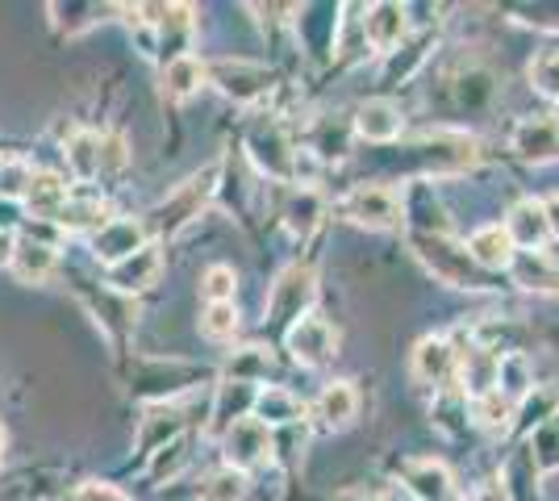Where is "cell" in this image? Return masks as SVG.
Returning <instances> with one entry per match:
<instances>
[{"instance_id": "d6986e66", "label": "cell", "mask_w": 559, "mask_h": 501, "mask_svg": "<svg viewBox=\"0 0 559 501\" xmlns=\"http://www.w3.org/2000/svg\"><path fill=\"white\" fill-rule=\"evenodd\" d=\"M255 418L263 427H272V422H297V418H301V402H297L288 389L267 384L263 393H255Z\"/></svg>"}, {"instance_id": "30bf717a", "label": "cell", "mask_w": 559, "mask_h": 501, "mask_svg": "<svg viewBox=\"0 0 559 501\" xmlns=\"http://www.w3.org/2000/svg\"><path fill=\"white\" fill-rule=\"evenodd\" d=\"M506 235H510L513 247L538 251V247H543V239L551 235L543 201H518V205H513V214H510V226H506Z\"/></svg>"}, {"instance_id": "cb8c5ba5", "label": "cell", "mask_w": 559, "mask_h": 501, "mask_svg": "<svg viewBox=\"0 0 559 501\" xmlns=\"http://www.w3.org/2000/svg\"><path fill=\"white\" fill-rule=\"evenodd\" d=\"M201 501H247V477L238 468H217L201 480Z\"/></svg>"}, {"instance_id": "5b68a950", "label": "cell", "mask_w": 559, "mask_h": 501, "mask_svg": "<svg viewBox=\"0 0 559 501\" xmlns=\"http://www.w3.org/2000/svg\"><path fill=\"white\" fill-rule=\"evenodd\" d=\"M272 452V430L263 427L259 418H238L230 430H226V460L230 468H251L263 455Z\"/></svg>"}, {"instance_id": "5bb4252c", "label": "cell", "mask_w": 559, "mask_h": 501, "mask_svg": "<svg viewBox=\"0 0 559 501\" xmlns=\"http://www.w3.org/2000/svg\"><path fill=\"white\" fill-rule=\"evenodd\" d=\"M513 255L518 251H513L510 235L501 226H485V230H476L472 242H467V260L480 263V267H510Z\"/></svg>"}, {"instance_id": "74e56055", "label": "cell", "mask_w": 559, "mask_h": 501, "mask_svg": "<svg viewBox=\"0 0 559 501\" xmlns=\"http://www.w3.org/2000/svg\"><path fill=\"white\" fill-rule=\"evenodd\" d=\"M393 501H418V498H409V493H393Z\"/></svg>"}, {"instance_id": "8992f818", "label": "cell", "mask_w": 559, "mask_h": 501, "mask_svg": "<svg viewBox=\"0 0 559 501\" xmlns=\"http://www.w3.org/2000/svg\"><path fill=\"white\" fill-rule=\"evenodd\" d=\"M142 239H146V226H142V222H134V217H117V222L100 226V230L93 235V251L114 267V263L130 260L134 251H142V247H146Z\"/></svg>"}, {"instance_id": "44dd1931", "label": "cell", "mask_w": 559, "mask_h": 501, "mask_svg": "<svg viewBox=\"0 0 559 501\" xmlns=\"http://www.w3.org/2000/svg\"><path fill=\"white\" fill-rule=\"evenodd\" d=\"M251 146H255V159L267 167L272 176H288V171H293V159H288V143H284V134H280L276 126H267V130H255Z\"/></svg>"}, {"instance_id": "277c9868", "label": "cell", "mask_w": 559, "mask_h": 501, "mask_svg": "<svg viewBox=\"0 0 559 501\" xmlns=\"http://www.w3.org/2000/svg\"><path fill=\"white\" fill-rule=\"evenodd\" d=\"M334 347H338V334L322 318H301L297 326H288V351L305 368H322L334 356Z\"/></svg>"}, {"instance_id": "9c48e42d", "label": "cell", "mask_w": 559, "mask_h": 501, "mask_svg": "<svg viewBox=\"0 0 559 501\" xmlns=\"http://www.w3.org/2000/svg\"><path fill=\"white\" fill-rule=\"evenodd\" d=\"M13 276L22 281V285H43L50 272H55V247L43 239H17L13 242Z\"/></svg>"}, {"instance_id": "ba28073f", "label": "cell", "mask_w": 559, "mask_h": 501, "mask_svg": "<svg viewBox=\"0 0 559 501\" xmlns=\"http://www.w3.org/2000/svg\"><path fill=\"white\" fill-rule=\"evenodd\" d=\"M159 267H164V255H159V247H142V251H134L130 260H121L109 267V281H114L117 288H126V293H139V288L155 285L159 281Z\"/></svg>"}, {"instance_id": "9a60e30c", "label": "cell", "mask_w": 559, "mask_h": 501, "mask_svg": "<svg viewBox=\"0 0 559 501\" xmlns=\"http://www.w3.org/2000/svg\"><path fill=\"white\" fill-rule=\"evenodd\" d=\"M25 205H29V214L38 217H59L63 205H68V184L55 171H34V180L25 189Z\"/></svg>"}, {"instance_id": "52a82bcc", "label": "cell", "mask_w": 559, "mask_h": 501, "mask_svg": "<svg viewBox=\"0 0 559 501\" xmlns=\"http://www.w3.org/2000/svg\"><path fill=\"white\" fill-rule=\"evenodd\" d=\"M513 151L526 164H551L559 155V126L551 118H526L513 130Z\"/></svg>"}, {"instance_id": "83f0119b", "label": "cell", "mask_w": 559, "mask_h": 501, "mask_svg": "<svg viewBox=\"0 0 559 501\" xmlns=\"http://www.w3.org/2000/svg\"><path fill=\"white\" fill-rule=\"evenodd\" d=\"M234 267H226V263H217V267H210L205 272V281H201V293L210 297V306H222V301H234Z\"/></svg>"}, {"instance_id": "8d00e7d4", "label": "cell", "mask_w": 559, "mask_h": 501, "mask_svg": "<svg viewBox=\"0 0 559 501\" xmlns=\"http://www.w3.org/2000/svg\"><path fill=\"white\" fill-rule=\"evenodd\" d=\"M4 443H9V439H4V427H0V460H4Z\"/></svg>"}, {"instance_id": "7c38bea8", "label": "cell", "mask_w": 559, "mask_h": 501, "mask_svg": "<svg viewBox=\"0 0 559 501\" xmlns=\"http://www.w3.org/2000/svg\"><path fill=\"white\" fill-rule=\"evenodd\" d=\"M405 493L418 501H447V493H451V477H447L443 464L418 460V464L405 468Z\"/></svg>"}, {"instance_id": "e575fe53", "label": "cell", "mask_w": 559, "mask_h": 501, "mask_svg": "<svg viewBox=\"0 0 559 501\" xmlns=\"http://www.w3.org/2000/svg\"><path fill=\"white\" fill-rule=\"evenodd\" d=\"M543 210H547V226H551V235H559V196L543 201Z\"/></svg>"}, {"instance_id": "4316f807", "label": "cell", "mask_w": 559, "mask_h": 501, "mask_svg": "<svg viewBox=\"0 0 559 501\" xmlns=\"http://www.w3.org/2000/svg\"><path fill=\"white\" fill-rule=\"evenodd\" d=\"M531 84L543 96L559 100V50H543L535 63H531Z\"/></svg>"}, {"instance_id": "3957f363", "label": "cell", "mask_w": 559, "mask_h": 501, "mask_svg": "<svg viewBox=\"0 0 559 501\" xmlns=\"http://www.w3.org/2000/svg\"><path fill=\"white\" fill-rule=\"evenodd\" d=\"M343 214L355 222V226H368V230H389L401 217V201H396L389 189H376V184H364L355 189L343 201Z\"/></svg>"}, {"instance_id": "4dcf8cb0", "label": "cell", "mask_w": 559, "mask_h": 501, "mask_svg": "<svg viewBox=\"0 0 559 501\" xmlns=\"http://www.w3.org/2000/svg\"><path fill=\"white\" fill-rule=\"evenodd\" d=\"M121 164H126V143L117 134H100V176L117 171Z\"/></svg>"}, {"instance_id": "ffe728a7", "label": "cell", "mask_w": 559, "mask_h": 501, "mask_svg": "<svg viewBox=\"0 0 559 501\" xmlns=\"http://www.w3.org/2000/svg\"><path fill=\"white\" fill-rule=\"evenodd\" d=\"M318 217H322V196H318V192H313V189L288 192L284 222H288V230H293V235H309V230L318 226Z\"/></svg>"}, {"instance_id": "603a6c76", "label": "cell", "mask_w": 559, "mask_h": 501, "mask_svg": "<svg viewBox=\"0 0 559 501\" xmlns=\"http://www.w3.org/2000/svg\"><path fill=\"white\" fill-rule=\"evenodd\" d=\"M531 368H526V356H518V351H510V356L497 359V393H506L510 402H518V397H526L531 393Z\"/></svg>"}, {"instance_id": "d6a6232c", "label": "cell", "mask_w": 559, "mask_h": 501, "mask_svg": "<svg viewBox=\"0 0 559 501\" xmlns=\"http://www.w3.org/2000/svg\"><path fill=\"white\" fill-rule=\"evenodd\" d=\"M180 460H185V448H180V443H171V448H159V452H155V477H164V473H176V468H180Z\"/></svg>"}, {"instance_id": "d4e9b609", "label": "cell", "mask_w": 559, "mask_h": 501, "mask_svg": "<svg viewBox=\"0 0 559 501\" xmlns=\"http://www.w3.org/2000/svg\"><path fill=\"white\" fill-rule=\"evenodd\" d=\"M34 180V167L22 155H0V196L4 201H25V189Z\"/></svg>"}, {"instance_id": "d590c367", "label": "cell", "mask_w": 559, "mask_h": 501, "mask_svg": "<svg viewBox=\"0 0 559 501\" xmlns=\"http://www.w3.org/2000/svg\"><path fill=\"white\" fill-rule=\"evenodd\" d=\"M13 260V235L9 230H0V263Z\"/></svg>"}, {"instance_id": "7402d4cb", "label": "cell", "mask_w": 559, "mask_h": 501, "mask_svg": "<svg viewBox=\"0 0 559 501\" xmlns=\"http://www.w3.org/2000/svg\"><path fill=\"white\" fill-rule=\"evenodd\" d=\"M68 164L80 180H96L100 176V134L84 130L68 143Z\"/></svg>"}, {"instance_id": "8fae6325", "label": "cell", "mask_w": 559, "mask_h": 501, "mask_svg": "<svg viewBox=\"0 0 559 501\" xmlns=\"http://www.w3.org/2000/svg\"><path fill=\"white\" fill-rule=\"evenodd\" d=\"M455 372V351L447 338H421L414 351V377L421 384H447Z\"/></svg>"}, {"instance_id": "7a4b0ae2", "label": "cell", "mask_w": 559, "mask_h": 501, "mask_svg": "<svg viewBox=\"0 0 559 501\" xmlns=\"http://www.w3.org/2000/svg\"><path fill=\"white\" fill-rule=\"evenodd\" d=\"M309 301H313V272L301 267V263H293V267H284L276 276L272 297H267V313H272V322L297 326L301 313L309 310Z\"/></svg>"}, {"instance_id": "e0dca14e", "label": "cell", "mask_w": 559, "mask_h": 501, "mask_svg": "<svg viewBox=\"0 0 559 501\" xmlns=\"http://www.w3.org/2000/svg\"><path fill=\"white\" fill-rule=\"evenodd\" d=\"M355 409H359V393H355L347 381L326 384L322 397H318V418H322L326 427H347L350 418H355Z\"/></svg>"}, {"instance_id": "ac0fdd59", "label": "cell", "mask_w": 559, "mask_h": 501, "mask_svg": "<svg viewBox=\"0 0 559 501\" xmlns=\"http://www.w3.org/2000/svg\"><path fill=\"white\" fill-rule=\"evenodd\" d=\"M201 80H205V68H201V59H192V55H180V59H171L164 72V93L167 100H188V96L201 88Z\"/></svg>"}, {"instance_id": "f1b7e54d", "label": "cell", "mask_w": 559, "mask_h": 501, "mask_svg": "<svg viewBox=\"0 0 559 501\" xmlns=\"http://www.w3.org/2000/svg\"><path fill=\"white\" fill-rule=\"evenodd\" d=\"M513 414V402L506 397V393H485V397H476V418L485 422V427H506Z\"/></svg>"}, {"instance_id": "1f68e13d", "label": "cell", "mask_w": 559, "mask_h": 501, "mask_svg": "<svg viewBox=\"0 0 559 501\" xmlns=\"http://www.w3.org/2000/svg\"><path fill=\"white\" fill-rule=\"evenodd\" d=\"M71 501H126V498L117 493L114 485H100V480H88V485H80V489L71 493Z\"/></svg>"}, {"instance_id": "484cf974", "label": "cell", "mask_w": 559, "mask_h": 501, "mask_svg": "<svg viewBox=\"0 0 559 501\" xmlns=\"http://www.w3.org/2000/svg\"><path fill=\"white\" fill-rule=\"evenodd\" d=\"M55 222H63L71 230H100V226H109V210L100 201H68Z\"/></svg>"}, {"instance_id": "f546056e", "label": "cell", "mask_w": 559, "mask_h": 501, "mask_svg": "<svg viewBox=\"0 0 559 501\" xmlns=\"http://www.w3.org/2000/svg\"><path fill=\"white\" fill-rule=\"evenodd\" d=\"M201 331L210 338H230L238 331V313H234V301H222V306H210L205 318H201Z\"/></svg>"}, {"instance_id": "4fadbf2b", "label": "cell", "mask_w": 559, "mask_h": 501, "mask_svg": "<svg viewBox=\"0 0 559 501\" xmlns=\"http://www.w3.org/2000/svg\"><path fill=\"white\" fill-rule=\"evenodd\" d=\"M355 130H359V139H368V143H393L396 134H401V114H396L389 100H368V105L355 114Z\"/></svg>"}, {"instance_id": "6da1fadb", "label": "cell", "mask_w": 559, "mask_h": 501, "mask_svg": "<svg viewBox=\"0 0 559 501\" xmlns=\"http://www.w3.org/2000/svg\"><path fill=\"white\" fill-rule=\"evenodd\" d=\"M213 180H217V167H205V171L188 176L185 184L171 192L159 210H151V222H146V226H151L155 235H176V230H185L188 222L201 214V205L210 201Z\"/></svg>"}, {"instance_id": "836d02e7", "label": "cell", "mask_w": 559, "mask_h": 501, "mask_svg": "<svg viewBox=\"0 0 559 501\" xmlns=\"http://www.w3.org/2000/svg\"><path fill=\"white\" fill-rule=\"evenodd\" d=\"M467 501H510V489L501 480H489V485H480Z\"/></svg>"}, {"instance_id": "2e32d148", "label": "cell", "mask_w": 559, "mask_h": 501, "mask_svg": "<svg viewBox=\"0 0 559 501\" xmlns=\"http://www.w3.org/2000/svg\"><path fill=\"white\" fill-rule=\"evenodd\" d=\"M364 29H368V43L376 50H393L405 38V9L401 4H376V9H368Z\"/></svg>"}]
</instances>
